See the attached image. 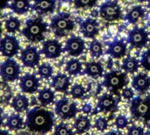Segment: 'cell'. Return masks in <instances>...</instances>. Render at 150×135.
Returning a JSON list of instances; mask_svg holds the SVG:
<instances>
[{"instance_id": "cell-1", "label": "cell", "mask_w": 150, "mask_h": 135, "mask_svg": "<svg viewBox=\"0 0 150 135\" xmlns=\"http://www.w3.org/2000/svg\"><path fill=\"white\" fill-rule=\"evenodd\" d=\"M25 124L32 133L47 134L54 127V116L50 111L36 106L27 110Z\"/></svg>"}, {"instance_id": "cell-2", "label": "cell", "mask_w": 150, "mask_h": 135, "mask_svg": "<svg viewBox=\"0 0 150 135\" xmlns=\"http://www.w3.org/2000/svg\"><path fill=\"white\" fill-rule=\"evenodd\" d=\"M48 25L41 17L27 18L24 28L23 36L32 43H39L44 40L45 34L47 32Z\"/></svg>"}, {"instance_id": "cell-3", "label": "cell", "mask_w": 150, "mask_h": 135, "mask_svg": "<svg viewBox=\"0 0 150 135\" xmlns=\"http://www.w3.org/2000/svg\"><path fill=\"white\" fill-rule=\"evenodd\" d=\"M75 26L76 24L71 15L65 11L54 15L51 18L49 25L52 32L58 38H63L69 34L75 29Z\"/></svg>"}, {"instance_id": "cell-4", "label": "cell", "mask_w": 150, "mask_h": 135, "mask_svg": "<svg viewBox=\"0 0 150 135\" xmlns=\"http://www.w3.org/2000/svg\"><path fill=\"white\" fill-rule=\"evenodd\" d=\"M130 112L135 120L150 121V95L134 97L130 102Z\"/></svg>"}, {"instance_id": "cell-5", "label": "cell", "mask_w": 150, "mask_h": 135, "mask_svg": "<svg viewBox=\"0 0 150 135\" xmlns=\"http://www.w3.org/2000/svg\"><path fill=\"white\" fill-rule=\"evenodd\" d=\"M104 80L102 86L110 90L112 93H116L123 88L127 87L128 79L127 73H123L120 70H112L104 75Z\"/></svg>"}, {"instance_id": "cell-6", "label": "cell", "mask_w": 150, "mask_h": 135, "mask_svg": "<svg viewBox=\"0 0 150 135\" xmlns=\"http://www.w3.org/2000/svg\"><path fill=\"white\" fill-rule=\"evenodd\" d=\"M99 16L107 22H114L123 18L120 5L116 1L107 0L99 6Z\"/></svg>"}, {"instance_id": "cell-7", "label": "cell", "mask_w": 150, "mask_h": 135, "mask_svg": "<svg viewBox=\"0 0 150 135\" xmlns=\"http://www.w3.org/2000/svg\"><path fill=\"white\" fill-rule=\"evenodd\" d=\"M78 112L79 110L76 103L72 102L66 98L58 100L54 105L55 114L63 120L74 119L78 113Z\"/></svg>"}, {"instance_id": "cell-8", "label": "cell", "mask_w": 150, "mask_h": 135, "mask_svg": "<svg viewBox=\"0 0 150 135\" xmlns=\"http://www.w3.org/2000/svg\"><path fill=\"white\" fill-rule=\"evenodd\" d=\"M20 66L12 58H7L0 64V76L4 82H14L19 78Z\"/></svg>"}, {"instance_id": "cell-9", "label": "cell", "mask_w": 150, "mask_h": 135, "mask_svg": "<svg viewBox=\"0 0 150 135\" xmlns=\"http://www.w3.org/2000/svg\"><path fill=\"white\" fill-rule=\"evenodd\" d=\"M127 41L132 48L142 49L148 45L149 35L145 28L134 27L128 33Z\"/></svg>"}, {"instance_id": "cell-10", "label": "cell", "mask_w": 150, "mask_h": 135, "mask_svg": "<svg viewBox=\"0 0 150 135\" xmlns=\"http://www.w3.org/2000/svg\"><path fill=\"white\" fill-rule=\"evenodd\" d=\"M20 44L18 40L12 35H5L0 39V54L6 58H12L18 54Z\"/></svg>"}, {"instance_id": "cell-11", "label": "cell", "mask_w": 150, "mask_h": 135, "mask_svg": "<svg viewBox=\"0 0 150 135\" xmlns=\"http://www.w3.org/2000/svg\"><path fill=\"white\" fill-rule=\"evenodd\" d=\"M20 60L24 67L33 69L39 66L40 61V53L36 47L28 45L21 51Z\"/></svg>"}, {"instance_id": "cell-12", "label": "cell", "mask_w": 150, "mask_h": 135, "mask_svg": "<svg viewBox=\"0 0 150 135\" xmlns=\"http://www.w3.org/2000/svg\"><path fill=\"white\" fill-rule=\"evenodd\" d=\"M119 108V100L113 96L112 93H105L98 98L96 112H114Z\"/></svg>"}, {"instance_id": "cell-13", "label": "cell", "mask_w": 150, "mask_h": 135, "mask_svg": "<svg viewBox=\"0 0 150 135\" xmlns=\"http://www.w3.org/2000/svg\"><path fill=\"white\" fill-rule=\"evenodd\" d=\"M85 50V42L83 38L76 35L70 36L65 42L63 52L67 53L72 57L80 56Z\"/></svg>"}, {"instance_id": "cell-14", "label": "cell", "mask_w": 150, "mask_h": 135, "mask_svg": "<svg viewBox=\"0 0 150 135\" xmlns=\"http://www.w3.org/2000/svg\"><path fill=\"white\" fill-rule=\"evenodd\" d=\"M40 52L47 59L54 60L61 56L62 53L63 52V48L59 40L51 39L44 40L42 42Z\"/></svg>"}, {"instance_id": "cell-15", "label": "cell", "mask_w": 150, "mask_h": 135, "mask_svg": "<svg viewBox=\"0 0 150 135\" xmlns=\"http://www.w3.org/2000/svg\"><path fill=\"white\" fill-rule=\"evenodd\" d=\"M19 88L23 93L33 94L40 88V79L34 74L26 73L19 79Z\"/></svg>"}, {"instance_id": "cell-16", "label": "cell", "mask_w": 150, "mask_h": 135, "mask_svg": "<svg viewBox=\"0 0 150 135\" xmlns=\"http://www.w3.org/2000/svg\"><path fill=\"white\" fill-rule=\"evenodd\" d=\"M100 26L96 18H87L80 24V32L84 38L94 40L99 34Z\"/></svg>"}, {"instance_id": "cell-17", "label": "cell", "mask_w": 150, "mask_h": 135, "mask_svg": "<svg viewBox=\"0 0 150 135\" xmlns=\"http://www.w3.org/2000/svg\"><path fill=\"white\" fill-rule=\"evenodd\" d=\"M51 89H54V91L61 93H68V90L70 86V78L68 75L63 73H58L53 76L50 83Z\"/></svg>"}, {"instance_id": "cell-18", "label": "cell", "mask_w": 150, "mask_h": 135, "mask_svg": "<svg viewBox=\"0 0 150 135\" xmlns=\"http://www.w3.org/2000/svg\"><path fill=\"white\" fill-rule=\"evenodd\" d=\"M56 8V0H33L32 10L39 15L53 13Z\"/></svg>"}, {"instance_id": "cell-19", "label": "cell", "mask_w": 150, "mask_h": 135, "mask_svg": "<svg viewBox=\"0 0 150 135\" xmlns=\"http://www.w3.org/2000/svg\"><path fill=\"white\" fill-rule=\"evenodd\" d=\"M127 43L123 40H114L108 45L106 54L112 58L121 59L127 54Z\"/></svg>"}, {"instance_id": "cell-20", "label": "cell", "mask_w": 150, "mask_h": 135, "mask_svg": "<svg viewBox=\"0 0 150 135\" xmlns=\"http://www.w3.org/2000/svg\"><path fill=\"white\" fill-rule=\"evenodd\" d=\"M133 89L139 93H146L150 89V77L145 73H139L132 79Z\"/></svg>"}, {"instance_id": "cell-21", "label": "cell", "mask_w": 150, "mask_h": 135, "mask_svg": "<svg viewBox=\"0 0 150 135\" xmlns=\"http://www.w3.org/2000/svg\"><path fill=\"white\" fill-rule=\"evenodd\" d=\"M83 73L92 79H98L104 76V67L100 61H89L85 63Z\"/></svg>"}, {"instance_id": "cell-22", "label": "cell", "mask_w": 150, "mask_h": 135, "mask_svg": "<svg viewBox=\"0 0 150 135\" xmlns=\"http://www.w3.org/2000/svg\"><path fill=\"white\" fill-rule=\"evenodd\" d=\"M29 103V99L26 96L23 94H17L14 98H12L11 101V106L16 112L20 113L28 110L30 105Z\"/></svg>"}, {"instance_id": "cell-23", "label": "cell", "mask_w": 150, "mask_h": 135, "mask_svg": "<svg viewBox=\"0 0 150 135\" xmlns=\"http://www.w3.org/2000/svg\"><path fill=\"white\" fill-rule=\"evenodd\" d=\"M9 7L14 13L25 15L32 9V4L30 0H12Z\"/></svg>"}, {"instance_id": "cell-24", "label": "cell", "mask_w": 150, "mask_h": 135, "mask_svg": "<svg viewBox=\"0 0 150 135\" xmlns=\"http://www.w3.org/2000/svg\"><path fill=\"white\" fill-rule=\"evenodd\" d=\"M146 15V11L141 5L134 6L125 16V19L130 24H136Z\"/></svg>"}, {"instance_id": "cell-25", "label": "cell", "mask_w": 150, "mask_h": 135, "mask_svg": "<svg viewBox=\"0 0 150 135\" xmlns=\"http://www.w3.org/2000/svg\"><path fill=\"white\" fill-rule=\"evenodd\" d=\"M5 126L11 131H19L25 127V121L19 114H11L7 117Z\"/></svg>"}, {"instance_id": "cell-26", "label": "cell", "mask_w": 150, "mask_h": 135, "mask_svg": "<svg viewBox=\"0 0 150 135\" xmlns=\"http://www.w3.org/2000/svg\"><path fill=\"white\" fill-rule=\"evenodd\" d=\"M73 127L76 134H83L91 129V122L87 116H79L75 119Z\"/></svg>"}, {"instance_id": "cell-27", "label": "cell", "mask_w": 150, "mask_h": 135, "mask_svg": "<svg viewBox=\"0 0 150 135\" xmlns=\"http://www.w3.org/2000/svg\"><path fill=\"white\" fill-rule=\"evenodd\" d=\"M66 72L72 76H76L83 74V64L80 60L72 58L66 62L65 65Z\"/></svg>"}, {"instance_id": "cell-28", "label": "cell", "mask_w": 150, "mask_h": 135, "mask_svg": "<svg viewBox=\"0 0 150 135\" xmlns=\"http://www.w3.org/2000/svg\"><path fill=\"white\" fill-rule=\"evenodd\" d=\"M140 61L133 56H128L125 58L122 61L121 68L127 74H135L140 68Z\"/></svg>"}, {"instance_id": "cell-29", "label": "cell", "mask_w": 150, "mask_h": 135, "mask_svg": "<svg viewBox=\"0 0 150 135\" xmlns=\"http://www.w3.org/2000/svg\"><path fill=\"white\" fill-rule=\"evenodd\" d=\"M54 99H55V94L51 88H44L39 91L38 100L42 105L44 106L49 105L54 102Z\"/></svg>"}, {"instance_id": "cell-30", "label": "cell", "mask_w": 150, "mask_h": 135, "mask_svg": "<svg viewBox=\"0 0 150 135\" xmlns=\"http://www.w3.org/2000/svg\"><path fill=\"white\" fill-rule=\"evenodd\" d=\"M12 99V91L7 82H0V105H6Z\"/></svg>"}, {"instance_id": "cell-31", "label": "cell", "mask_w": 150, "mask_h": 135, "mask_svg": "<svg viewBox=\"0 0 150 135\" xmlns=\"http://www.w3.org/2000/svg\"><path fill=\"white\" fill-rule=\"evenodd\" d=\"M21 21L18 17H10L4 22V28L10 33H14L19 31Z\"/></svg>"}, {"instance_id": "cell-32", "label": "cell", "mask_w": 150, "mask_h": 135, "mask_svg": "<svg viewBox=\"0 0 150 135\" xmlns=\"http://www.w3.org/2000/svg\"><path fill=\"white\" fill-rule=\"evenodd\" d=\"M89 51L91 54V56L94 59H98L101 57L104 54L103 46L101 42L96 39L92 40V41L89 45Z\"/></svg>"}, {"instance_id": "cell-33", "label": "cell", "mask_w": 150, "mask_h": 135, "mask_svg": "<svg viewBox=\"0 0 150 135\" xmlns=\"http://www.w3.org/2000/svg\"><path fill=\"white\" fill-rule=\"evenodd\" d=\"M38 75L42 79H49L53 76L54 74V69L53 67L48 63H43L41 65L38 66Z\"/></svg>"}, {"instance_id": "cell-34", "label": "cell", "mask_w": 150, "mask_h": 135, "mask_svg": "<svg viewBox=\"0 0 150 135\" xmlns=\"http://www.w3.org/2000/svg\"><path fill=\"white\" fill-rule=\"evenodd\" d=\"M70 95L74 99H82L86 95V89L79 83H75L70 89Z\"/></svg>"}, {"instance_id": "cell-35", "label": "cell", "mask_w": 150, "mask_h": 135, "mask_svg": "<svg viewBox=\"0 0 150 135\" xmlns=\"http://www.w3.org/2000/svg\"><path fill=\"white\" fill-rule=\"evenodd\" d=\"M54 135H74V133L67 124L61 122L54 127Z\"/></svg>"}, {"instance_id": "cell-36", "label": "cell", "mask_w": 150, "mask_h": 135, "mask_svg": "<svg viewBox=\"0 0 150 135\" xmlns=\"http://www.w3.org/2000/svg\"><path fill=\"white\" fill-rule=\"evenodd\" d=\"M98 0H74L75 7L77 9H90L97 5Z\"/></svg>"}, {"instance_id": "cell-37", "label": "cell", "mask_w": 150, "mask_h": 135, "mask_svg": "<svg viewBox=\"0 0 150 135\" xmlns=\"http://www.w3.org/2000/svg\"><path fill=\"white\" fill-rule=\"evenodd\" d=\"M108 126H109V121L105 117H98L94 123V127L100 132H105V130H107Z\"/></svg>"}, {"instance_id": "cell-38", "label": "cell", "mask_w": 150, "mask_h": 135, "mask_svg": "<svg viewBox=\"0 0 150 135\" xmlns=\"http://www.w3.org/2000/svg\"><path fill=\"white\" fill-rule=\"evenodd\" d=\"M140 64L144 69L150 71V48L147 49L142 54Z\"/></svg>"}, {"instance_id": "cell-39", "label": "cell", "mask_w": 150, "mask_h": 135, "mask_svg": "<svg viewBox=\"0 0 150 135\" xmlns=\"http://www.w3.org/2000/svg\"><path fill=\"white\" fill-rule=\"evenodd\" d=\"M114 124L118 130H123L128 127L129 121H128V119L125 115H119L116 118Z\"/></svg>"}, {"instance_id": "cell-40", "label": "cell", "mask_w": 150, "mask_h": 135, "mask_svg": "<svg viewBox=\"0 0 150 135\" xmlns=\"http://www.w3.org/2000/svg\"><path fill=\"white\" fill-rule=\"evenodd\" d=\"M127 135H145V131L142 127L133 125L127 128Z\"/></svg>"}, {"instance_id": "cell-41", "label": "cell", "mask_w": 150, "mask_h": 135, "mask_svg": "<svg viewBox=\"0 0 150 135\" xmlns=\"http://www.w3.org/2000/svg\"><path fill=\"white\" fill-rule=\"evenodd\" d=\"M121 96H122L125 99L130 101V100H132V99L134 98V90H133L132 88L125 87L124 89H122Z\"/></svg>"}, {"instance_id": "cell-42", "label": "cell", "mask_w": 150, "mask_h": 135, "mask_svg": "<svg viewBox=\"0 0 150 135\" xmlns=\"http://www.w3.org/2000/svg\"><path fill=\"white\" fill-rule=\"evenodd\" d=\"M92 106L90 104H85L83 107H82V112L85 114H90L92 112Z\"/></svg>"}, {"instance_id": "cell-43", "label": "cell", "mask_w": 150, "mask_h": 135, "mask_svg": "<svg viewBox=\"0 0 150 135\" xmlns=\"http://www.w3.org/2000/svg\"><path fill=\"white\" fill-rule=\"evenodd\" d=\"M9 0H0V11L9 7Z\"/></svg>"}, {"instance_id": "cell-44", "label": "cell", "mask_w": 150, "mask_h": 135, "mask_svg": "<svg viewBox=\"0 0 150 135\" xmlns=\"http://www.w3.org/2000/svg\"><path fill=\"white\" fill-rule=\"evenodd\" d=\"M104 135H122V134H121V132H120V130H112V131L107 132L106 134H105Z\"/></svg>"}, {"instance_id": "cell-45", "label": "cell", "mask_w": 150, "mask_h": 135, "mask_svg": "<svg viewBox=\"0 0 150 135\" xmlns=\"http://www.w3.org/2000/svg\"><path fill=\"white\" fill-rule=\"evenodd\" d=\"M3 123H4V111L0 107V127L3 125Z\"/></svg>"}, {"instance_id": "cell-46", "label": "cell", "mask_w": 150, "mask_h": 135, "mask_svg": "<svg viewBox=\"0 0 150 135\" xmlns=\"http://www.w3.org/2000/svg\"><path fill=\"white\" fill-rule=\"evenodd\" d=\"M0 135H11L10 133L6 130H3V129H0Z\"/></svg>"}, {"instance_id": "cell-47", "label": "cell", "mask_w": 150, "mask_h": 135, "mask_svg": "<svg viewBox=\"0 0 150 135\" xmlns=\"http://www.w3.org/2000/svg\"><path fill=\"white\" fill-rule=\"evenodd\" d=\"M145 135H150V124H149L148 127H147V130L145 132Z\"/></svg>"}, {"instance_id": "cell-48", "label": "cell", "mask_w": 150, "mask_h": 135, "mask_svg": "<svg viewBox=\"0 0 150 135\" xmlns=\"http://www.w3.org/2000/svg\"><path fill=\"white\" fill-rule=\"evenodd\" d=\"M2 34H3V27H2V23L0 21V39L2 38Z\"/></svg>"}, {"instance_id": "cell-49", "label": "cell", "mask_w": 150, "mask_h": 135, "mask_svg": "<svg viewBox=\"0 0 150 135\" xmlns=\"http://www.w3.org/2000/svg\"><path fill=\"white\" fill-rule=\"evenodd\" d=\"M60 1L62 3H71L72 2V0H60Z\"/></svg>"}, {"instance_id": "cell-50", "label": "cell", "mask_w": 150, "mask_h": 135, "mask_svg": "<svg viewBox=\"0 0 150 135\" xmlns=\"http://www.w3.org/2000/svg\"><path fill=\"white\" fill-rule=\"evenodd\" d=\"M136 1H138L139 3H145V2H147L148 0H136Z\"/></svg>"}, {"instance_id": "cell-51", "label": "cell", "mask_w": 150, "mask_h": 135, "mask_svg": "<svg viewBox=\"0 0 150 135\" xmlns=\"http://www.w3.org/2000/svg\"><path fill=\"white\" fill-rule=\"evenodd\" d=\"M148 8L150 10V0H148Z\"/></svg>"}, {"instance_id": "cell-52", "label": "cell", "mask_w": 150, "mask_h": 135, "mask_svg": "<svg viewBox=\"0 0 150 135\" xmlns=\"http://www.w3.org/2000/svg\"><path fill=\"white\" fill-rule=\"evenodd\" d=\"M84 135H93V134H86Z\"/></svg>"}, {"instance_id": "cell-53", "label": "cell", "mask_w": 150, "mask_h": 135, "mask_svg": "<svg viewBox=\"0 0 150 135\" xmlns=\"http://www.w3.org/2000/svg\"><path fill=\"white\" fill-rule=\"evenodd\" d=\"M122 1H123V0H122Z\"/></svg>"}]
</instances>
